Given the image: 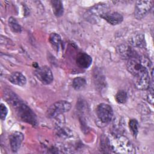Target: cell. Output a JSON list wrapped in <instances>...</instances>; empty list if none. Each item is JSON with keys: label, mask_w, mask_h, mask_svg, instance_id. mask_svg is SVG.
Returning <instances> with one entry per match:
<instances>
[{"label": "cell", "mask_w": 154, "mask_h": 154, "mask_svg": "<svg viewBox=\"0 0 154 154\" xmlns=\"http://www.w3.org/2000/svg\"><path fill=\"white\" fill-rule=\"evenodd\" d=\"M4 98L12 106L20 120L32 126L37 125V117L34 111L11 90H5L4 91Z\"/></svg>", "instance_id": "obj_1"}, {"label": "cell", "mask_w": 154, "mask_h": 154, "mask_svg": "<svg viewBox=\"0 0 154 154\" xmlns=\"http://www.w3.org/2000/svg\"><path fill=\"white\" fill-rule=\"evenodd\" d=\"M108 12V7L105 4H96L91 7L84 13V19L91 23L95 24L97 22L101 15Z\"/></svg>", "instance_id": "obj_2"}, {"label": "cell", "mask_w": 154, "mask_h": 154, "mask_svg": "<svg viewBox=\"0 0 154 154\" xmlns=\"http://www.w3.org/2000/svg\"><path fill=\"white\" fill-rule=\"evenodd\" d=\"M72 107V105L67 100H59L52 104L48 109L46 115L48 118L54 119L58 116L68 112Z\"/></svg>", "instance_id": "obj_3"}, {"label": "cell", "mask_w": 154, "mask_h": 154, "mask_svg": "<svg viewBox=\"0 0 154 154\" xmlns=\"http://www.w3.org/2000/svg\"><path fill=\"white\" fill-rule=\"evenodd\" d=\"M128 71L134 77H137L149 69L143 64L140 58H132L128 60L126 64Z\"/></svg>", "instance_id": "obj_4"}, {"label": "cell", "mask_w": 154, "mask_h": 154, "mask_svg": "<svg viewBox=\"0 0 154 154\" xmlns=\"http://www.w3.org/2000/svg\"><path fill=\"white\" fill-rule=\"evenodd\" d=\"M98 119L103 123H108L112 120L113 117V109L112 107L105 103L99 104L96 109Z\"/></svg>", "instance_id": "obj_5"}, {"label": "cell", "mask_w": 154, "mask_h": 154, "mask_svg": "<svg viewBox=\"0 0 154 154\" xmlns=\"http://www.w3.org/2000/svg\"><path fill=\"white\" fill-rule=\"evenodd\" d=\"M152 7V1L143 0L137 1L134 10L135 17L138 20L142 19L149 13Z\"/></svg>", "instance_id": "obj_6"}, {"label": "cell", "mask_w": 154, "mask_h": 154, "mask_svg": "<svg viewBox=\"0 0 154 154\" xmlns=\"http://www.w3.org/2000/svg\"><path fill=\"white\" fill-rule=\"evenodd\" d=\"M34 73L35 77L45 85L51 84L54 79L52 70L48 66H46L37 67L34 70Z\"/></svg>", "instance_id": "obj_7"}, {"label": "cell", "mask_w": 154, "mask_h": 154, "mask_svg": "<svg viewBox=\"0 0 154 154\" xmlns=\"http://www.w3.org/2000/svg\"><path fill=\"white\" fill-rule=\"evenodd\" d=\"M134 84L136 88L140 90H148L150 85V78L149 70H145L139 76L134 78Z\"/></svg>", "instance_id": "obj_8"}, {"label": "cell", "mask_w": 154, "mask_h": 154, "mask_svg": "<svg viewBox=\"0 0 154 154\" xmlns=\"http://www.w3.org/2000/svg\"><path fill=\"white\" fill-rule=\"evenodd\" d=\"M116 51L123 59L129 60L132 58H138V55L132 46L126 43H123L116 48Z\"/></svg>", "instance_id": "obj_9"}, {"label": "cell", "mask_w": 154, "mask_h": 154, "mask_svg": "<svg viewBox=\"0 0 154 154\" xmlns=\"http://www.w3.org/2000/svg\"><path fill=\"white\" fill-rule=\"evenodd\" d=\"M24 139L23 134L19 131H15L10 135V144L12 152L16 153Z\"/></svg>", "instance_id": "obj_10"}, {"label": "cell", "mask_w": 154, "mask_h": 154, "mask_svg": "<svg viewBox=\"0 0 154 154\" xmlns=\"http://www.w3.org/2000/svg\"><path fill=\"white\" fill-rule=\"evenodd\" d=\"M100 18L105 20L108 23L112 25L120 24L123 20L122 15L116 11H108L101 15Z\"/></svg>", "instance_id": "obj_11"}, {"label": "cell", "mask_w": 154, "mask_h": 154, "mask_svg": "<svg viewBox=\"0 0 154 154\" xmlns=\"http://www.w3.org/2000/svg\"><path fill=\"white\" fill-rule=\"evenodd\" d=\"M129 43L131 46L140 48H146V46L145 36L141 32H135L132 34L129 38Z\"/></svg>", "instance_id": "obj_12"}, {"label": "cell", "mask_w": 154, "mask_h": 154, "mask_svg": "<svg viewBox=\"0 0 154 154\" xmlns=\"http://www.w3.org/2000/svg\"><path fill=\"white\" fill-rule=\"evenodd\" d=\"M76 63L80 68L88 69L92 63V58L87 54L80 52L76 57Z\"/></svg>", "instance_id": "obj_13"}, {"label": "cell", "mask_w": 154, "mask_h": 154, "mask_svg": "<svg viewBox=\"0 0 154 154\" xmlns=\"http://www.w3.org/2000/svg\"><path fill=\"white\" fill-rule=\"evenodd\" d=\"M8 79L11 84L19 86H23L26 83V77L19 72L12 73Z\"/></svg>", "instance_id": "obj_14"}, {"label": "cell", "mask_w": 154, "mask_h": 154, "mask_svg": "<svg viewBox=\"0 0 154 154\" xmlns=\"http://www.w3.org/2000/svg\"><path fill=\"white\" fill-rule=\"evenodd\" d=\"M54 14L57 17H61L64 13V7L63 3L60 0H52L51 1Z\"/></svg>", "instance_id": "obj_15"}, {"label": "cell", "mask_w": 154, "mask_h": 154, "mask_svg": "<svg viewBox=\"0 0 154 154\" xmlns=\"http://www.w3.org/2000/svg\"><path fill=\"white\" fill-rule=\"evenodd\" d=\"M49 40L51 45L57 49V51H59V49L61 48L63 42L61 37L58 34L55 32L51 33L49 35Z\"/></svg>", "instance_id": "obj_16"}, {"label": "cell", "mask_w": 154, "mask_h": 154, "mask_svg": "<svg viewBox=\"0 0 154 154\" xmlns=\"http://www.w3.org/2000/svg\"><path fill=\"white\" fill-rule=\"evenodd\" d=\"M87 85V82L85 78L82 77H76L73 79L72 82L73 88L77 91L84 89Z\"/></svg>", "instance_id": "obj_17"}, {"label": "cell", "mask_w": 154, "mask_h": 154, "mask_svg": "<svg viewBox=\"0 0 154 154\" xmlns=\"http://www.w3.org/2000/svg\"><path fill=\"white\" fill-rule=\"evenodd\" d=\"M8 22V25L13 32L19 33L22 31V28L21 26L19 25V23L14 17H9Z\"/></svg>", "instance_id": "obj_18"}, {"label": "cell", "mask_w": 154, "mask_h": 154, "mask_svg": "<svg viewBox=\"0 0 154 154\" xmlns=\"http://www.w3.org/2000/svg\"><path fill=\"white\" fill-rule=\"evenodd\" d=\"M129 129L132 135L136 138L138 133V122L136 119H131L129 122Z\"/></svg>", "instance_id": "obj_19"}, {"label": "cell", "mask_w": 154, "mask_h": 154, "mask_svg": "<svg viewBox=\"0 0 154 154\" xmlns=\"http://www.w3.org/2000/svg\"><path fill=\"white\" fill-rule=\"evenodd\" d=\"M115 99L119 103H125L128 99V94L126 91L123 90L119 91L115 96Z\"/></svg>", "instance_id": "obj_20"}, {"label": "cell", "mask_w": 154, "mask_h": 154, "mask_svg": "<svg viewBox=\"0 0 154 154\" xmlns=\"http://www.w3.org/2000/svg\"><path fill=\"white\" fill-rule=\"evenodd\" d=\"M0 110H1V119L3 121L6 118V116L8 113V109L7 106L4 103H1Z\"/></svg>", "instance_id": "obj_21"}]
</instances>
